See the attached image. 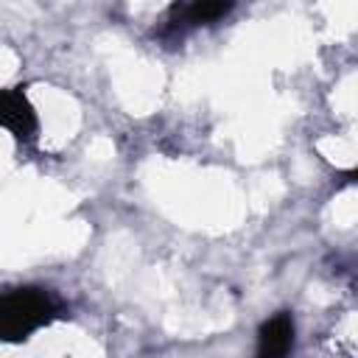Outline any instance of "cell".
Segmentation results:
<instances>
[{
  "label": "cell",
  "mask_w": 358,
  "mask_h": 358,
  "mask_svg": "<svg viewBox=\"0 0 358 358\" xmlns=\"http://www.w3.org/2000/svg\"><path fill=\"white\" fill-rule=\"evenodd\" d=\"M59 316H64V302L48 288H11L0 299V333L6 341H22Z\"/></svg>",
  "instance_id": "1"
},
{
  "label": "cell",
  "mask_w": 358,
  "mask_h": 358,
  "mask_svg": "<svg viewBox=\"0 0 358 358\" xmlns=\"http://www.w3.org/2000/svg\"><path fill=\"white\" fill-rule=\"evenodd\" d=\"M229 11H232V3H182V6H171L168 17H165V22L159 28V36L162 39L182 36L185 31H190L196 25L215 22L218 17H224Z\"/></svg>",
  "instance_id": "2"
},
{
  "label": "cell",
  "mask_w": 358,
  "mask_h": 358,
  "mask_svg": "<svg viewBox=\"0 0 358 358\" xmlns=\"http://www.w3.org/2000/svg\"><path fill=\"white\" fill-rule=\"evenodd\" d=\"M291 350H294V319L288 310H280L260 324L255 358H288Z\"/></svg>",
  "instance_id": "3"
},
{
  "label": "cell",
  "mask_w": 358,
  "mask_h": 358,
  "mask_svg": "<svg viewBox=\"0 0 358 358\" xmlns=\"http://www.w3.org/2000/svg\"><path fill=\"white\" fill-rule=\"evenodd\" d=\"M0 115H3V126L20 140V143H31L36 137V115L34 106L28 103L22 90H6L0 98Z\"/></svg>",
  "instance_id": "4"
},
{
  "label": "cell",
  "mask_w": 358,
  "mask_h": 358,
  "mask_svg": "<svg viewBox=\"0 0 358 358\" xmlns=\"http://www.w3.org/2000/svg\"><path fill=\"white\" fill-rule=\"evenodd\" d=\"M350 176H352V179H355V182H358V168H355V171H352V173H350Z\"/></svg>",
  "instance_id": "5"
}]
</instances>
